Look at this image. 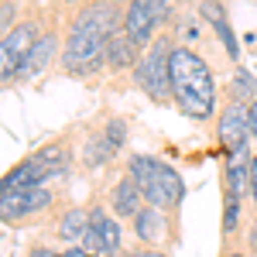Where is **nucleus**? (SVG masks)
<instances>
[{"label": "nucleus", "instance_id": "f257e3e1", "mask_svg": "<svg viewBox=\"0 0 257 257\" xmlns=\"http://www.w3.org/2000/svg\"><path fill=\"white\" fill-rule=\"evenodd\" d=\"M120 28H123L120 4L93 0L82 11H76V18L69 24V35H65V48H62V69L76 79L99 72L106 65V45Z\"/></svg>", "mask_w": 257, "mask_h": 257}, {"label": "nucleus", "instance_id": "f03ea898", "mask_svg": "<svg viewBox=\"0 0 257 257\" xmlns=\"http://www.w3.org/2000/svg\"><path fill=\"white\" fill-rule=\"evenodd\" d=\"M168 69H172V103L178 106V113H185L189 120L213 117L216 113V79L206 59L189 45H175Z\"/></svg>", "mask_w": 257, "mask_h": 257}, {"label": "nucleus", "instance_id": "7ed1b4c3", "mask_svg": "<svg viewBox=\"0 0 257 257\" xmlns=\"http://www.w3.org/2000/svg\"><path fill=\"white\" fill-rule=\"evenodd\" d=\"M127 175L141 185L144 199L151 206H158L165 213H175L182 196H185V182L168 161L151 158V155H131L127 161Z\"/></svg>", "mask_w": 257, "mask_h": 257}, {"label": "nucleus", "instance_id": "20e7f679", "mask_svg": "<svg viewBox=\"0 0 257 257\" xmlns=\"http://www.w3.org/2000/svg\"><path fill=\"white\" fill-rule=\"evenodd\" d=\"M172 38L168 35H158L151 41V48H144L141 62L134 65V79L138 86L155 99V103H168L172 99V69H168V59H172Z\"/></svg>", "mask_w": 257, "mask_h": 257}, {"label": "nucleus", "instance_id": "39448f33", "mask_svg": "<svg viewBox=\"0 0 257 257\" xmlns=\"http://www.w3.org/2000/svg\"><path fill=\"white\" fill-rule=\"evenodd\" d=\"M168 18H172V4L168 0H127L123 31L134 38L138 48H151V41L158 38V28Z\"/></svg>", "mask_w": 257, "mask_h": 257}, {"label": "nucleus", "instance_id": "423d86ee", "mask_svg": "<svg viewBox=\"0 0 257 257\" xmlns=\"http://www.w3.org/2000/svg\"><path fill=\"white\" fill-rule=\"evenodd\" d=\"M38 31H41L38 21H24V24H14L11 31H4V41H0V76H4V82H11L18 76V69L24 65L28 52L41 38Z\"/></svg>", "mask_w": 257, "mask_h": 257}, {"label": "nucleus", "instance_id": "0eeeda50", "mask_svg": "<svg viewBox=\"0 0 257 257\" xmlns=\"http://www.w3.org/2000/svg\"><path fill=\"white\" fill-rule=\"evenodd\" d=\"M93 213V223H89V230H86V237H82V250H89V254L96 257H120V247H123V230H120V223L103 206L96 209H89Z\"/></svg>", "mask_w": 257, "mask_h": 257}, {"label": "nucleus", "instance_id": "6e6552de", "mask_svg": "<svg viewBox=\"0 0 257 257\" xmlns=\"http://www.w3.org/2000/svg\"><path fill=\"white\" fill-rule=\"evenodd\" d=\"M216 138L219 148L226 151V158H237L247 151V141H250V123H247V103H226L223 113L216 120Z\"/></svg>", "mask_w": 257, "mask_h": 257}, {"label": "nucleus", "instance_id": "1a4fd4ad", "mask_svg": "<svg viewBox=\"0 0 257 257\" xmlns=\"http://www.w3.org/2000/svg\"><path fill=\"white\" fill-rule=\"evenodd\" d=\"M123 141H127V123H123V117H110L103 131L89 134L86 148H82V165H86V168H103L106 161L117 158Z\"/></svg>", "mask_w": 257, "mask_h": 257}, {"label": "nucleus", "instance_id": "9d476101", "mask_svg": "<svg viewBox=\"0 0 257 257\" xmlns=\"http://www.w3.org/2000/svg\"><path fill=\"white\" fill-rule=\"evenodd\" d=\"M52 202H55V196L45 185H38V189H7V192H0V216H4V223H18V219L45 213Z\"/></svg>", "mask_w": 257, "mask_h": 257}, {"label": "nucleus", "instance_id": "9b49d317", "mask_svg": "<svg viewBox=\"0 0 257 257\" xmlns=\"http://www.w3.org/2000/svg\"><path fill=\"white\" fill-rule=\"evenodd\" d=\"M131 223H134V237H138L144 247H161V243L168 240V213L158 209V206H151V202H148Z\"/></svg>", "mask_w": 257, "mask_h": 257}, {"label": "nucleus", "instance_id": "f8f14e48", "mask_svg": "<svg viewBox=\"0 0 257 257\" xmlns=\"http://www.w3.org/2000/svg\"><path fill=\"white\" fill-rule=\"evenodd\" d=\"M144 206H148V199L141 192V185L131 175H123L117 185H113V192H110V209H113V216L117 219H134Z\"/></svg>", "mask_w": 257, "mask_h": 257}, {"label": "nucleus", "instance_id": "ddd939ff", "mask_svg": "<svg viewBox=\"0 0 257 257\" xmlns=\"http://www.w3.org/2000/svg\"><path fill=\"white\" fill-rule=\"evenodd\" d=\"M48 178H52L48 168H45L35 155H28L24 161H18L7 175L0 178V192H7V189H38V185H45Z\"/></svg>", "mask_w": 257, "mask_h": 257}, {"label": "nucleus", "instance_id": "4468645a", "mask_svg": "<svg viewBox=\"0 0 257 257\" xmlns=\"http://www.w3.org/2000/svg\"><path fill=\"white\" fill-rule=\"evenodd\" d=\"M199 14H202V21H209V28H213V31L219 35L223 48L230 52V59L237 62V59H240V45H237V35H233L230 21H226V11H223V4H219V0H202V4H199Z\"/></svg>", "mask_w": 257, "mask_h": 257}, {"label": "nucleus", "instance_id": "2eb2a0df", "mask_svg": "<svg viewBox=\"0 0 257 257\" xmlns=\"http://www.w3.org/2000/svg\"><path fill=\"white\" fill-rule=\"evenodd\" d=\"M141 48L134 45V38L120 28L117 35L110 38V45H106V69H134L141 62V55H138Z\"/></svg>", "mask_w": 257, "mask_h": 257}, {"label": "nucleus", "instance_id": "dca6fc26", "mask_svg": "<svg viewBox=\"0 0 257 257\" xmlns=\"http://www.w3.org/2000/svg\"><path fill=\"white\" fill-rule=\"evenodd\" d=\"M89 223H93V213L89 209H69V213H62L59 223H55V233H59L69 247H76V243H82V237H86V230H89Z\"/></svg>", "mask_w": 257, "mask_h": 257}, {"label": "nucleus", "instance_id": "f3484780", "mask_svg": "<svg viewBox=\"0 0 257 257\" xmlns=\"http://www.w3.org/2000/svg\"><path fill=\"white\" fill-rule=\"evenodd\" d=\"M55 48H59V38H55V35H41V38L35 41V48L28 52V59H24V65L18 69V76H14V79H31L35 72H41V69L52 62Z\"/></svg>", "mask_w": 257, "mask_h": 257}, {"label": "nucleus", "instance_id": "a211bd4d", "mask_svg": "<svg viewBox=\"0 0 257 257\" xmlns=\"http://www.w3.org/2000/svg\"><path fill=\"white\" fill-rule=\"evenodd\" d=\"M35 158L48 168V175H65L69 168H72V155H69V148L65 144H45L41 151H35Z\"/></svg>", "mask_w": 257, "mask_h": 257}, {"label": "nucleus", "instance_id": "6ab92c4d", "mask_svg": "<svg viewBox=\"0 0 257 257\" xmlns=\"http://www.w3.org/2000/svg\"><path fill=\"white\" fill-rule=\"evenodd\" d=\"M254 93H257L254 76H250L243 65H237V69H233V79H230V99H233V103H250V99H257Z\"/></svg>", "mask_w": 257, "mask_h": 257}, {"label": "nucleus", "instance_id": "aec40b11", "mask_svg": "<svg viewBox=\"0 0 257 257\" xmlns=\"http://www.w3.org/2000/svg\"><path fill=\"white\" fill-rule=\"evenodd\" d=\"M237 226H240V196L226 189V196H223V233L230 237Z\"/></svg>", "mask_w": 257, "mask_h": 257}, {"label": "nucleus", "instance_id": "412c9836", "mask_svg": "<svg viewBox=\"0 0 257 257\" xmlns=\"http://www.w3.org/2000/svg\"><path fill=\"white\" fill-rule=\"evenodd\" d=\"M14 11H18V7H14V0H4V14H0V28H4V31H11Z\"/></svg>", "mask_w": 257, "mask_h": 257}, {"label": "nucleus", "instance_id": "4be33fe9", "mask_svg": "<svg viewBox=\"0 0 257 257\" xmlns=\"http://www.w3.org/2000/svg\"><path fill=\"white\" fill-rule=\"evenodd\" d=\"M247 123H250V138H257V99L247 103Z\"/></svg>", "mask_w": 257, "mask_h": 257}, {"label": "nucleus", "instance_id": "5701e85b", "mask_svg": "<svg viewBox=\"0 0 257 257\" xmlns=\"http://www.w3.org/2000/svg\"><path fill=\"white\" fill-rule=\"evenodd\" d=\"M120 257H168L165 250H158V247H144V250H134V254H120Z\"/></svg>", "mask_w": 257, "mask_h": 257}, {"label": "nucleus", "instance_id": "b1692460", "mask_svg": "<svg viewBox=\"0 0 257 257\" xmlns=\"http://www.w3.org/2000/svg\"><path fill=\"white\" fill-rule=\"evenodd\" d=\"M250 196H254V209H257V155L250 158Z\"/></svg>", "mask_w": 257, "mask_h": 257}, {"label": "nucleus", "instance_id": "393cba45", "mask_svg": "<svg viewBox=\"0 0 257 257\" xmlns=\"http://www.w3.org/2000/svg\"><path fill=\"white\" fill-rule=\"evenodd\" d=\"M59 257H96V254H89V250H82V247H65Z\"/></svg>", "mask_w": 257, "mask_h": 257}, {"label": "nucleus", "instance_id": "a878e982", "mask_svg": "<svg viewBox=\"0 0 257 257\" xmlns=\"http://www.w3.org/2000/svg\"><path fill=\"white\" fill-rule=\"evenodd\" d=\"M28 257H59V254H55V250H48V247H35Z\"/></svg>", "mask_w": 257, "mask_h": 257}, {"label": "nucleus", "instance_id": "bb28decb", "mask_svg": "<svg viewBox=\"0 0 257 257\" xmlns=\"http://www.w3.org/2000/svg\"><path fill=\"white\" fill-rule=\"evenodd\" d=\"M223 257H243V254H223Z\"/></svg>", "mask_w": 257, "mask_h": 257}, {"label": "nucleus", "instance_id": "cd10ccee", "mask_svg": "<svg viewBox=\"0 0 257 257\" xmlns=\"http://www.w3.org/2000/svg\"><path fill=\"white\" fill-rule=\"evenodd\" d=\"M62 4H79V0H62Z\"/></svg>", "mask_w": 257, "mask_h": 257}, {"label": "nucleus", "instance_id": "c85d7f7f", "mask_svg": "<svg viewBox=\"0 0 257 257\" xmlns=\"http://www.w3.org/2000/svg\"><path fill=\"white\" fill-rule=\"evenodd\" d=\"M110 4H123V0H110Z\"/></svg>", "mask_w": 257, "mask_h": 257}]
</instances>
